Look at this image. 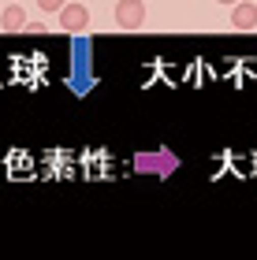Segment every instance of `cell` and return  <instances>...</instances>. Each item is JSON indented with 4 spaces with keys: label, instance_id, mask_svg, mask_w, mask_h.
Returning <instances> with one entry per match:
<instances>
[{
    "label": "cell",
    "instance_id": "obj_2",
    "mask_svg": "<svg viewBox=\"0 0 257 260\" xmlns=\"http://www.w3.org/2000/svg\"><path fill=\"white\" fill-rule=\"evenodd\" d=\"M86 26H90V11H86L82 4H64V8H60V30L82 34Z\"/></svg>",
    "mask_w": 257,
    "mask_h": 260
},
{
    "label": "cell",
    "instance_id": "obj_1",
    "mask_svg": "<svg viewBox=\"0 0 257 260\" xmlns=\"http://www.w3.org/2000/svg\"><path fill=\"white\" fill-rule=\"evenodd\" d=\"M116 22H120V30H138L146 22V4L142 0H120L116 4Z\"/></svg>",
    "mask_w": 257,
    "mask_h": 260
},
{
    "label": "cell",
    "instance_id": "obj_3",
    "mask_svg": "<svg viewBox=\"0 0 257 260\" xmlns=\"http://www.w3.org/2000/svg\"><path fill=\"white\" fill-rule=\"evenodd\" d=\"M231 26L235 30H253L257 26V4L253 0H239L235 11H231Z\"/></svg>",
    "mask_w": 257,
    "mask_h": 260
},
{
    "label": "cell",
    "instance_id": "obj_6",
    "mask_svg": "<svg viewBox=\"0 0 257 260\" xmlns=\"http://www.w3.org/2000/svg\"><path fill=\"white\" fill-rule=\"evenodd\" d=\"M22 30H30V34H45V22H26Z\"/></svg>",
    "mask_w": 257,
    "mask_h": 260
},
{
    "label": "cell",
    "instance_id": "obj_5",
    "mask_svg": "<svg viewBox=\"0 0 257 260\" xmlns=\"http://www.w3.org/2000/svg\"><path fill=\"white\" fill-rule=\"evenodd\" d=\"M64 4H67V0H38V8H41V11H60Z\"/></svg>",
    "mask_w": 257,
    "mask_h": 260
},
{
    "label": "cell",
    "instance_id": "obj_4",
    "mask_svg": "<svg viewBox=\"0 0 257 260\" xmlns=\"http://www.w3.org/2000/svg\"><path fill=\"white\" fill-rule=\"evenodd\" d=\"M22 26H26V15H22V8L19 4H11L8 11H4V15H0V30H22Z\"/></svg>",
    "mask_w": 257,
    "mask_h": 260
},
{
    "label": "cell",
    "instance_id": "obj_7",
    "mask_svg": "<svg viewBox=\"0 0 257 260\" xmlns=\"http://www.w3.org/2000/svg\"><path fill=\"white\" fill-rule=\"evenodd\" d=\"M216 4H239V0H216Z\"/></svg>",
    "mask_w": 257,
    "mask_h": 260
}]
</instances>
